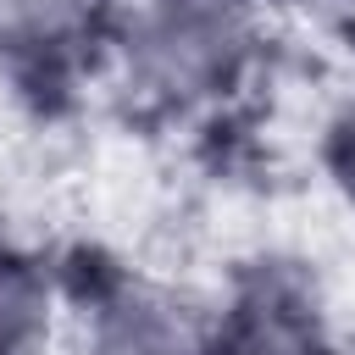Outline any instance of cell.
Here are the masks:
<instances>
[{
  "label": "cell",
  "instance_id": "obj_1",
  "mask_svg": "<svg viewBox=\"0 0 355 355\" xmlns=\"http://www.w3.org/2000/svg\"><path fill=\"white\" fill-rule=\"evenodd\" d=\"M89 17L94 0H0V39L11 50H61Z\"/></svg>",
  "mask_w": 355,
  "mask_h": 355
}]
</instances>
